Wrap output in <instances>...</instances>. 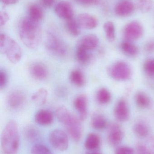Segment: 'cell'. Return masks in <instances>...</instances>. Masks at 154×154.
I'll use <instances>...</instances> for the list:
<instances>
[{
	"mask_svg": "<svg viewBox=\"0 0 154 154\" xmlns=\"http://www.w3.org/2000/svg\"><path fill=\"white\" fill-rule=\"evenodd\" d=\"M65 28L71 36L77 37L80 34L81 27L77 20H75L74 18L66 21Z\"/></svg>",
	"mask_w": 154,
	"mask_h": 154,
	"instance_id": "obj_23",
	"label": "cell"
},
{
	"mask_svg": "<svg viewBox=\"0 0 154 154\" xmlns=\"http://www.w3.org/2000/svg\"><path fill=\"white\" fill-rule=\"evenodd\" d=\"M104 29L108 39L113 41L115 38V28L114 23L111 21L107 22L104 24Z\"/></svg>",
	"mask_w": 154,
	"mask_h": 154,
	"instance_id": "obj_32",
	"label": "cell"
},
{
	"mask_svg": "<svg viewBox=\"0 0 154 154\" xmlns=\"http://www.w3.org/2000/svg\"><path fill=\"white\" fill-rule=\"evenodd\" d=\"M77 20L80 27L87 29H93L98 24L97 19L94 15L87 13L80 14Z\"/></svg>",
	"mask_w": 154,
	"mask_h": 154,
	"instance_id": "obj_16",
	"label": "cell"
},
{
	"mask_svg": "<svg viewBox=\"0 0 154 154\" xmlns=\"http://www.w3.org/2000/svg\"><path fill=\"white\" fill-rule=\"evenodd\" d=\"M74 105L78 113L79 119L80 121H84L87 116V97L85 94H80L74 100Z\"/></svg>",
	"mask_w": 154,
	"mask_h": 154,
	"instance_id": "obj_13",
	"label": "cell"
},
{
	"mask_svg": "<svg viewBox=\"0 0 154 154\" xmlns=\"http://www.w3.org/2000/svg\"><path fill=\"white\" fill-rule=\"evenodd\" d=\"M91 124L94 129L97 130H102L107 127L108 122L104 116L100 114H96L92 117Z\"/></svg>",
	"mask_w": 154,
	"mask_h": 154,
	"instance_id": "obj_25",
	"label": "cell"
},
{
	"mask_svg": "<svg viewBox=\"0 0 154 154\" xmlns=\"http://www.w3.org/2000/svg\"><path fill=\"white\" fill-rule=\"evenodd\" d=\"M134 9V4L131 0H121L116 5L115 12L118 16L125 17L131 15Z\"/></svg>",
	"mask_w": 154,
	"mask_h": 154,
	"instance_id": "obj_12",
	"label": "cell"
},
{
	"mask_svg": "<svg viewBox=\"0 0 154 154\" xmlns=\"http://www.w3.org/2000/svg\"><path fill=\"white\" fill-rule=\"evenodd\" d=\"M99 43V39L96 35L89 34L85 35L78 42L77 47L86 50H92L97 48Z\"/></svg>",
	"mask_w": 154,
	"mask_h": 154,
	"instance_id": "obj_17",
	"label": "cell"
},
{
	"mask_svg": "<svg viewBox=\"0 0 154 154\" xmlns=\"http://www.w3.org/2000/svg\"><path fill=\"white\" fill-rule=\"evenodd\" d=\"M97 100L100 104H107L110 101L111 95L109 91L105 88L100 89L97 94Z\"/></svg>",
	"mask_w": 154,
	"mask_h": 154,
	"instance_id": "obj_30",
	"label": "cell"
},
{
	"mask_svg": "<svg viewBox=\"0 0 154 154\" xmlns=\"http://www.w3.org/2000/svg\"><path fill=\"white\" fill-rule=\"evenodd\" d=\"M56 0H40L42 4L44 7L50 8L55 3Z\"/></svg>",
	"mask_w": 154,
	"mask_h": 154,
	"instance_id": "obj_41",
	"label": "cell"
},
{
	"mask_svg": "<svg viewBox=\"0 0 154 154\" xmlns=\"http://www.w3.org/2000/svg\"><path fill=\"white\" fill-rule=\"evenodd\" d=\"M18 33L22 42L27 48H38L42 39V31L39 22L28 16L21 19L18 24Z\"/></svg>",
	"mask_w": 154,
	"mask_h": 154,
	"instance_id": "obj_1",
	"label": "cell"
},
{
	"mask_svg": "<svg viewBox=\"0 0 154 154\" xmlns=\"http://www.w3.org/2000/svg\"><path fill=\"white\" fill-rule=\"evenodd\" d=\"M101 141L99 137L94 133H90L87 136L85 143L86 149L90 151H95L100 147Z\"/></svg>",
	"mask_w": 154,
	"mask_h": 154,
	"instance_id": "obj_19",
	"label": "cell"
},
{
	"mask_svg": "<svg viewBox=\"0 0 154 154\" xmlns=\"http://www.w3.org/2000/svg\"><path fill=\"white\" fill-rule=\"evenodd\" d=\"M135 100L137 105L140 108L148 109L152 105L150 98L143 92H137L136 95Z\"/></svg>",
	"mask_w": 154,
	"mask_h": 154,
	"instance_id": "obj_24",
	"label": "cell"
},
{
	"mask_svg": "<svg viewBox=\"0 0 154 154\" xmlns=\"http://www.w3.org/2000/svg\"><path fill=\"white\" fill-rule=\"evenodd\" d=\"M86 154H101L100 153H97V152H89L88 153H87Z\"/></svg>",
	"mask_w": 154,
	"mask_h": 154,
	"instance_id": "obj_44",
	"label": "cell"
},
{
	"mask_svg": "<svg viewBox=\"0 0 154 154\" xmlns=\"http://www.w3.org/2000/svg\"><path fill=\"white\" fill-rule=\"evenodd\" d=\"M124 132L121 127L117 124L111 125L108 130V140L112 146L119 145L124 138Z\"/></svg>",
	"mask_w": 154,
	"mask_h": 154,
	"instance_id": "obj_10",
	"label": "cell"
},
{
	"mask_svg": "<svg viewBox=\"0 0 154 154\" xmlns=\"http://www.w3.org/2000/svg\"><path fill=\"white\" fill-rule=\"evenodd\" d=\"M20 145L17 123L11 120L6 124L1 136V147L4 154H16Z\"/></svg>",
	"mask_w": 154,
	"mask_h": 154,
	"instance_id": "obj_3",
	"label": "cell"
},
{
	"mask_svg": "<svg viewBox=\"0 0 154 154\" xmlns=\"http://www.w3.org/2000/svg\"><path fill=\"white\" fill-rule=\"evenodd\" d=\"M3 4L7 5H13L19 2V0H1Z\"/></svg>",
	"mask_w": 154,
	"mask_h": 154,
	"instance_id": "obj_43",
	"label": "cell"
},
{
	"mask_svg": "<svg viewBox=\"0 0 154 154\" xmlns=\"http://www.w3.org/2000/svg\"><path fill=\"white\" fill-rule=\"evenodd\" d=\"M28 17L33 20L39 22L42 20L44 13L42 8L36 4H33L29 6L28 10Z\"/></svg>",
	"mask_w": 154,
	"mask_h": 154,
	"instance_id": "obj_20",
	"label": "cell"
},
{
	"mask_svg": "<svg viewBox=\"0 0 154 154\" xmlns=\"http://www.w3.org/2000/svg\"><path fill=\"white\" fill-rule=\"evenodd\" d=\"M116 118L120 122L127 121L130 117L128 105L125 100L121 99L117 103L114 110Z\"/></svg>",
	"mask_w": 154,
	"mask_h": 154,
	"instance_id": "obj_14",
	"label": "cell"
},
{
	"mask_svg": "<svg viewBox=\"0 0 154 154\" xmlns=\"http://www.w3.org/2000/svg\"><path fill=\"white\" fill-rule=\"evenodd\" d=\"M109 73L111 77L116 80L125 81L131 77V69L127 63L118 61L111 66Z\"/></svg>",
	"mask_w": 154,
	"mask_h": 154,
	"instance_id": "obj_7",
	"label": "cell"
},
{
	"mask_svg": "<svg viewBox=\"0 0 154 154\" xmlns=\"http://www.w3.org/2000/svg\"><path fill=\"white\" fill-rule=\"evenodd\" d=\"M76 2L84 6H91L97 5L99 0H74Z\"/></svg>",
	"mask_w": 154,
	"mask_h": 154,
	"instance_id": "obj_39",
	"label": "cell"
},
{
	"mask_svg": "<svg viewBox=\"0 0 154 154\" xmlns=\"http://www.w3.org/2000/svg\"><path fill=\"white\" fill-rule=\"evenodd\" d=\"M55 114L59 121L66 128L71 138L75 142H79L82 135V127L80 119L63 106L58 108Z\"/></svg>",
	"mask_w": 154,
	"mask_h": 154,
	"instance_id": "obj_2",
	"label": "cell"
},
{
	"mask_svg": "<svg viewBox=\"0 0 154 154\" xmlns=\"http://www.w3.org/2000/svg\"><path fill=\"white\" fill-rule=\"evenodd\" d=\"M122 51L127 56L131 57H135L138 55L139 50L137 46L131 41H125L121 44Z\"/></svg>",
	"mask_w": 154,
	"mask_h": 154,
	"instance_id": "obj_26",
	"label": "cell"
},
{
	"mask_svg": "<svg viewBox=\"0 0 154 154\" xmlns=\"http://www.w3.org/2000/svg\"><path fill=\"white\" fill-rule=\"evenodd\" d=\"M134 133L140 138H145L149 135L150 128L146 122L139 120L135 124L134 126Z\"/></svg>",
	"mask_w": 154,
	"mask_h": 154,
	"instance_id": "obj_21",
	"label": "cell"
},
{
	"mask_svg": "<svg viewBox=\"0 0 154 154\" xmlns=\"http://www.w3.org/2000/svg\"><path fill=\"white\" fill-rule=\"evenodd\" d=\"M135 3L138 10L143 13L148 12L152 8V0H135Z\"/></svg>",
	"mask_w": 154,
	"mask_h": 154,
	"instance_id": "obj_31",
	"label": "cell"
},
{
	"mask_svg": "<svg viewBox=\"0 0 154 154\" xmlns=\"http://www.w3.org/2000/svg\"><path fill=\"white\" fill-rule=\"evenodd\" d=\"M136 153V154H152L147 145L142 143H138L137 144Z\"/></svg>",
	"mask_w": 154,
	"mask_h": 154,
	"instance_id": "obj_35",
	"label": "cell"
},
{
	"mask_svg": "<svg viewBox=\"0 0 154 154\" xmlns=\"http://www.w3.org/2000/svg\"><path fill=\"white\" fill-rule=\"evenodd\" d=\"M49 140L51 145L58 151H66L68 147V135L60 129L52 131L49 136Z\"/></svg>",
	"mask_w": 154,
	"mask_h": 154,
	"instance_id": "obj_6",
	"label": "cell"
},
{
	"mask_svg": "<svg viewBox=\"0 0 154 154\" xmlns=\"http://www.w3.org/2000/svg\"><path fill=\"white\" fill-rule=\"evenodd\" d=\"M134 151L133 148L127 146H120L117 147L115 154H134Z\"/></svg>",
	"mask_w": 154,
	"mask_h": 154,
	"instance_id": "obj_36",
	"label": "cell"
},
{
	"mask_svg": "<svg viewBox=\"0 0 154 154\" xmlns=\"http://www.w3.org/2000/svg\"><path fill=\"white\" fill-rule=\"evenodd\" d=\"M29 72L33 78L38 80L45 79L49 74L46 66L39 62L32 64L29 67Z\"/></svg>",
	"mask_w": 154,
	"mask_h": 154,
	"instance_id": "obj_15",
	"label": "cell"
},
{
	"mask_svg": "<svg viewBox=\"0 0 154 154\" xmlns=\"http://www.w3.org/2000/svg\"><path fill=\"white\" fill-rule=\"evenodd\" d=\"M145 50L147 52L152 53L154 52V39L148 42L145 46Z\"/></svg>",
	"mask_w": 154,
	"mask_h": 154,
	"instance_id": "obj_40",
	"label": "cell"
},
{
	"mask_svg": "<svg viewBox=\"0 0 154 154\" xmlns=\"http://www.w3.org/2000/svg\"><path fill=\"white\" fill-rule=\"evenodd\" d=\"M143 29L142 24L136 21L128 23L124 28V36L128 41L139 39L143 36Z\"/></svg>",
	"mask_w": 154,
	"mask_h": 154,
	"instance_id": "obj_8",
	"label": "cell"
},
{
	"mask_svg": "<svg viewBox=\"0 0 154 154\" xmlns=\"http://www.w3.org/2000/svg\"><path fill=\"white\" fill-rule=\"evenodd\" d=\"M0 52L13 64L18 63L22 57L20 47L15 40L5 34L0 35Z\"/></svg>",
	"mask_w": 154,
	"mask_h": 154,
	"instance_id": "obj_4",
	"label": "cell"
},
{
	"mask_svg": "<svg viewBox=\"0 0 154 154\" xmlns=\"http://www.w3.org/2000/svg\"><path fill=\"white\" fill-rule=\"evenodd\" d=\"M31 154H53L50 150L43 145L38 144L33 146L31 150Z\"/></svg>",
	"mask_w": 154,
	"mask_h": 154,
	"instance_id": "obj_33",
	"label": "cell"
},
{
	"mask_svg": "<svg viewBox=\"0 0 154 154\" xmlns=\"http://www.w3.org/2000/svg\"><path fill=\"white\" fill-rule=\"evenodd\" d=\"M76 57L78 61L83 65L88 63L91 59V56L89 52V51L79 47H77Z\"/></svg>",
	"mask_w": 154,
	"mask_h": 154,
	"instance_id": "obj_28",
	"label": "cell"
},
{
	"mask_svg": "<svg viewBox=\"0 0 154 154\" xmlns=\"http://www.w3.org/2000/svg\"><path fill=\"white\" fill-rule=\"evenodd\" d=\"M144 69L148 75L154 76V59L146 60L144 65Z\"/></svg>",
	"mask_w": 154,
	"mask_h": 154,
	"instance_id": "obj_34",
	"label": "cell"
},
{
	"mask_svg": "<svg viewBox=\"0 0 154 154\" xmlns=\"http://www.w3.org/2000/svg\"><path fill=\"white\" fill-rule=\"evenodd\" d=\"M48 96V91L44 88H41L32 95L31 100L36 105L42 106L46 103Z\"/></svg>",
	"mask_w": 154,
	"mask_h": 154,
	"instance_id": "obj_22",
	"label": "cell"
},
{
	"mask_svg": "<svg viewBox=\"0 0 154 154\" xmlns=\"http://www.w3.org/2000/svg\"><path fill=\"white\" fill-rule=\"evenodd\" d=\"M8 81V77L6 72L2 69H0V89H3L6 86Z\"/></svg>",
	"mask_w": 154,
	"mask_h": 154,
	"instance_id": "obj_37",
	"label": "cell"
},
{
	"mask_svg": "<svg viewBox=\"0 0 154 154\" xmlns=\"http://www.w3.org/2000/svg\"><path fill=\"white\" fill-rule=\"evenodd\" d=\"M10 16L8 13L4 11H1L0 12V26H4L9 21Z\"/></svg>",
	"mask_w": 154,
	"mask_h": 154,
	"instance_id": "obj_38",
	"label": "cell"
},
{
	"mask_svg": "<svg viewBox=\"0 0 154 154\" xmlns=\"http://www.w3.org/2000/svg\"><path fill=\"white\" fill-rule=\"evenodd\" d=\"M24 136L29 141L34 142L39 139V133L37 128L32 126H28L24 131Z\"/></svg>",
	"mask_w": 154,
	"mask_h": 154,
	"instance_id": "obj_29",
	"label": "cell"
},
{
	"mask_svg": "<svg viewBox=\"0 0 154 154\" xmlns=\"http://www.w3.org/2000/svg\"><path fill=\"white\" fill-rule=\"evenodd\" d=\"M25 100V95L20 91H13L7 96V105L11 109L20 108L24 104Z\"/></svg>",
	"mask_w": 154,
	"mask_h": 154,
	"instance_id": "obj_11",
	"label": "cell"
},
{
	"mask_svg": "<svg viewBox=\"0 0 154 154\" xmlns=\"http://www.w3.org/2000/svg\"><path fill=\"white\" fill-rule=\"evenodd\" d=\"M36 123L42 126H47L53 122V116L51 111L47 109H41L36 113L34 117Z\"/></svg>",
	"mask_w": 154,
	"mask_h": 154,
	"instance_id": "obj_18",
	"label": "cell"
},
{
	"mask_svg": "<svg viewBox=\"0 0 154 154\" xmlns=\"http://www.w3.org/2000/svg\"><path fill=\"white\" fill-rule=\"evenodd\" d=\"M147 145L152 154H154V135L151 137L148 141Z\"/></svg>",
	"mask_w": 154,
	"mask_h": 154,
	"instance_id": "obj_42",
	"label": "cell"
},
{
	"mask_svg": "<svg viewBox=\"0 0 154 154\" xmlns=\"http://www.w3.org/2000/svg\"><path fill=\"white\" fill-rule=\"evenodd\" d=\"M54 11L58 17L66 21L74 18L73 6L67 1H61L58 3L55 6Z\"/></svg>",
	"mask_w": 154,
	"mask_h": 154,
	"instance_id": "obj_9",
	"label": "cell"
},
{
	"mask_svg": "<svg viewBox=\"0 0 154 154\" xmlns=\"http://www.w3.org/2000/svg\"><path fill=\"white\" fill-rule=\"evenodd\" d=\"M71 81L75 86L81 87L85 84V78L82 72L78 69L71 71L70 75Z\"/></svg>",
	"mask_w": 154,
	"mask_h": 154,
	"instance_id": "obj_27",
	"label": "cell"
},
{
	"mask_svg": "<svg viewBox=\"0 0 154 154\" xmlns=\"http://www.w3.org/2000/svg\"><path fill=\"white\" fill-rule=\"evenodd\" d=\"M45 47L51 55L58 57H64L68 53L67 45L55 30L48 31L45 40Z\"/></svg>",
	"mask_w": 154,
	"mask_h": 154,
	"instance_id": "obj_5",
	"label": "cell"
}]
</instances>
